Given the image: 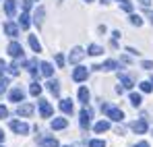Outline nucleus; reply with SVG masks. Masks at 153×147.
<instances>
[{"label":"nucleus","mask_w":153,"mask_h":147,"mask_svg":"<svg viewBox=\"0 0 153 147\" xmlns=\"http://www.w3.org/2000/svg\"><path fill=\"white\" fill-rule=\"evenodd\" d=\"M102 112L110 118V120H116V122H122L124 120V112L112 104H102Z\"/></svg>","instance_id":"1"},{"label":"nucleus","mask_w":153,"mask_h":147,"mask_svg":"<svg viewBox=\"0 0 153 147\" xmlns=\"http://www.w3.org/2000/svg\"><path fill=\"white\" fill-rule=\"evenodd\" d=\"M79 124H81V128H89V124H91V110L85 106L83 110H81V114H79Z\"/></svg>","instance_id":"2"},{"label":"nucleus","mask_w":153,"mask_h":147,"mask_svg":"<svg viewBox=\"0 0 153 147\" xmlns=\"http://www.w3.org/2000/svg\"><path fill=\"white\" fill-rule=\"evenodd\" d=\"M6 52H8V56H13V58H23V46H21L19 42H10L8 48H6Z\"/></svg>","instance_id":"3"},{"label":"nucleus","mask_w":153,"mask_h":147,"mask_svg":"<svg viewBox=\"0 0 153 147\" xmlns=\"http://www.w3.org/2000/svg\"><path fill=\"white\" fill-rule=\"evenodd\" d=\"M37 106H39V114H42V118H50V116H52L54 110H52V106H50L48 99H39Z\"/></svg>","instance_id":"4"},{"label":"nucleus","mask_w":153,"mask_h":147,"mask_svg":"<svg viewBox=\"0 0 153 147\" xmlns=\"http://www.w3.org/2000/svg\"><path fill=\"white\" fill-rule=\"evenodd\" d=\"M83 56H85V50L76 46V48H73V50H71V54H68V62H71V64H76V62L83 60Z\"/></svg>","instance_id":"5"},{"label":"nucleus","mask_w":153,"mask_h":147,"mask_svg":"<svg viewBox=\"0 0 153 147\" xmlns=\"http://www.w3.org/2000/svg\"><path fill=\"white\" fill-rule=\"evenodd\" d=\"M87 77H89V71H87V66H76L75 71H73V81H76V83H81V81H87Z\"/></svg>","instance_id":"6"},{"label":"nucleus","mask_w":153,"mask_h":147,"mask_svg":"<svg viewBox=\"0 0 153 147\" xmlns=\"http://www.w3.org/2000/svg\"><path fill=\"white\" fill-rule=\"evenodd\" d=\"M130 128H132L137 135H145V133H147V128H149V124H147L145 118H141V120H134V122L130 124Z\"/></svg>","instance_id":"7"},{"label":"nucleus","mask_w":153,"mask_h":147,"mask_svg":"<svg viewBox=\"0 0 153 147\" xmlns=\"http://www.w3.org/2000/svg\"><path fill=\"white\" fill-rule=\"evenodd\" d=\"M10 128H13L17 135H27V133H29V124L19 122V120H10Z\"/></svg>","instance_id":"8"},{"label":"nucleus","mask_w":153,"mask_h":147,"mask_svg":"<svg viewBox=\"0 0 153 147\" xmlns=\"http://www.w3.org/2000/svg\"><path fill=\"white\" fill-rule=\"evenodd\" d=\"M91 69H95V71H116L118 69V62L116 60H105L103 64H95Z\"/></svg>","instance_id":"9"},{"label":"nucleus","mask_w":153,"mask_h":147,"mask_svg":"<svg viewBox=\"0 0 153 147\" xmlns=\"http://www.w3.org/2000/svg\"><path fill=\"white\" fill-rule=\"evenodd\" d=\"M8 99H10V101H23V99H25V91H23L21 87H15V89H10Z\"/></svg>","instance_id":"10"},{"label":"nucleus","mask_w":153,"mask_h":147,"mask_svg":"<svg viewBox=\"0 0 153 147\" xmlns=\"http://www.w3.org/2000/svg\"><path fill=\"white\" fill-rule=\"evenodd\" d=\"M17 114L23 116V118L31 116V114H33V104H21V106L17 108Z\"/></svg>","instance_id":"11"},{"label":"nucleus","mask_w":153,"mask_h":147,"mask_svg":"<svg viewBox=\"0 0 153 147\" xmlns=\"http://www.w3.org/2000/svg\"><path fill=\"white\" fill-rule=\"evenodd\" d=\"M4 13H6V17H15V13H17V0H4Z\"/></svg>","instance_id":"12"},{"label":"nucleus","mask_w":153,"mask_h":147,"mask_svg":"<svg viewBox=\"0 0 153 147\" xmlns=\"http://www.w3.org/2000/svg\"><path fill=\"white\" fill-rule=\"evenodd\" d=\"M4 33H6V35H10V37H17V35H19V27L8 21V23H4Z\"/></svg>","instance_id":"13"},{"label":"nucleus","mask_w":153,"mask_h":147,"mask_svg":"<svg viewBox=\"0 0 153 147\" xmlns=\"http://www.w3.org/2000/svg\"><path fill=\"white\" fill-rule=\"evenodd\" d=\"M37 145L39 147H58V139H54V137H42Z\"/></svg>","instance_id":"14"},{"label":"nucleus","mask_w":153,"mask_h":147,"mask_svg":"<svg viewBox=\"0 0 153 147\" xmlns=\"http://www.w3.org/2000/svg\"><path fill=\"white\" fill-rule=\"evenodd\" d=\"M48 89H50V93L52 96H60V81H56V79H50L48 81Z\"/></svg>","instance_id":"15"},{"label":"nucleus","mask_w":153,"mask_h":147,"mask_svg":"<svg viewBox=\"0 0 153 147\" xmlns=\"http://www.w3.org/2000/svg\"><path fill=\"white\" fill-rule=\"evenodd\" d=\"M50 126L54 128V131H62V128H66V126H68V120H66V118H54Z\"/></svg>","instance_id":"16"},{"label":"nucleus","mask_w":153,"mask_h":147,"mask_svg":"<svg viewBox=\"0 0 153 147\" xmlns=\"http://www.w3.org/2000/svg\"><path fill=\"white\" fill-rule=\"evenodd\" d=\"M60 110H62L64 114H73L75 106H73V101H71V99H60Z\"/></svg>","instance_id":"17"},{"label":"nucleus","mask_w":153,"mask_h":147,"mask_svg":"<svg viewBox=\"0 0 153 147\" xmlns=\"http://www.w3.org/2000/svg\"><path fill=\"white\" fill-rule=\"evenodd\" d=\"M39 73L44 75V77H52L54 75V69H52L50 62H39Z\"/></svg>","instance_id":"18"},{"label":"nucleus","mask_w":153,"mask_h":147,"mask_svg":"<svg viewBox=\"0 0 153 147\" xmlns=\"http://www.w3.org/2000/svg\"><path fill=\"white\" fill-rule=\"evenodd\" d=\"M44 15H46V8L37 6V10H35V25L37 27H42V23H44Z\"/></svg>","instance_id":"19"},{"label":"nucleus","mask_w":153,"mask_h":147,"mask_svg":"<svg viewBox=\"0 0 153 147\" xmlns=\"http://www.w3.org/2000/svg\"><path fill=\"white\" fill-rule=\"evenodd\" d=\"M120 85H122L124 89H132V87H134V83H132V79H130L128 75H120Z\"/></svg>","instance_id":"20"},{"label":"nucleus","mask_w":153,"mask_h":147,"mask_svg":"<svg viewBox=\"0 0 153 147\" xmlns=\"http://www.w3.org/2000/svg\"><path fill=\"white\" fill-rule=\"evenodd\" d=\"M87 54H89V56H100V54H103V48L97 46V44H91V46L87 48Z\"/></svg>","instance_id":"21"},{"label":"nucleus","mask_w":153,"mask_h":147,"mask_svg":"<svg viewBox=\"0 0 153 147\" xmlns=\"http://www.w3.org/2000/svg\"><path fill=\"white\" fill-rule=\"evenodd\" d=\"M29 46H31L33 52H37V54L42 52V44L37 42V37H35V35H29Z\"/></svg>","instance_id":"22"},{"label":"nucleus","mask_w":153,"mask_h":147,"mask_svg":"<svg viewBox=\"0 0 153 147\" xmlns=\"http://www.w3.org/2000/svg\"><path fill=\"white\" fill-rule=\"evenodd\" d=\"M27 71L31 75H37V58H31V60H27Z\"/></svg>","instance_id":"23"},{"label":"nucleus","mask_w":153,"mask_h":147,"mask_svg":"<svg viewBox=\"0 0 153 147\" xmlns=\"http://www.w3.org/2000/svg\"><path fill=\"white\" fill-rule=\"evenodd\" d=\"M93 128H95V133H105V131H110V122L108 120H100Z\"/></svg>","instance_id":"24"},{"label":"nucleus","mask_w":153,"mask_h":147,"mask_svg":"<svg viewBox=\"0 0 153 147\" xmlns=\"http://www.w3.org/2000/svg\"><path fill=\"white\" fill-rule=\"evenodd\" d=\"M79 99L87 106V101H89V89H87V87H81V89H79Z\"/></svg>","instance_id":"25"},{"label":"nucleus","mask_w":153,"mask_h":147,"mask_svg":"<svg viewBox=\"0 0 153 147\" xmlns=\"http://www.w3.org/2000/svg\"><path fill=\"white\" fill-rule=\"evenodd\" d=\"M139 87H141V91H143V93L153 91V83H151V81H141V83H139Z\"/></svg>","instance_id":"26"},{"label":"nucleus","mask_w":153,"mask_h":147,"mask_svg":"<svg viewBox=\"0 0 153 147\" xmlns=\"http://www.w3.org/2000/svg\"><path fill=\"white\" fill-rule=\"evenodd\" d=\"M130 104H132L134 108H139V106L143 104V98H141V93H130Z\"/></svg>","instance_id":"27"},{"label":"nucleus","mask_w":153,"mask_h":147,"mask_svg":"<svg viewBox=\"0 0 153 147\" xmlns=\"http://www.w3.org/2000/svg\"><path fill=\"white\" fill-rule=\"evenodd\" d=\"M19 25H21V29H29L31 21H29V15H27V13H23V15H21V19H19Z\"/></svg>","instance_id":"28"},{"label":"nucleus","mask_w":153,"mask_h":147,"mask_svg":"<svg viewBox=\"0 0 153 147\" xmlns=\"http://www.w3.org/2000/svg\"><path fill=\"white\" fill-rule=\"evenodd\" d=\"M29 93L37 98V96L42 93V85H39V83H31V87H29Z\"/></svg>","instance_id":"29"},{"label":"nucleus","mask_w":153,"mask_h":147,"mask_svg":"<svg viewBox=\"0 0 153 147\" xmlns=\"http://www.w3.org/2000/svg\"><path fill=\"white\" fill-rule=\"evenodd\" d=\"M118 2H120L122 10H126V13H132V2H130V0H118Z\"/></svg>","instance_id":"30"},{"label":"nucleus","mask_w":153,"mask_h":147,"mask_svg":"<svg viewBox=\"0 0 153 147\" xmlns=\"http://www.w3.org/2000/svg\"><path fill=\"white\" fill-rule=\"evenodd\" d=\"M130 25H137V27H141V25H143V19H141L139 15H130Z\"/></svg>","instance_id":"31"},{"label":"nucleus","mask_w":153,"mask_h":147,"mask_svg":"<svg viewBox=\"0 0 153 147\" xmlns=\"http://www.w3.org/2000/svg\"><path fill=\"white\" fill-rule=\"evenodd\" d=\"M6 87H8V79L6 77H0V96L6 91Z\"/></svg>","instance_id":"32"},{"label":"nucleus","mask_w":153,"mask_h":147,"mask_svg":"<svg viewBox=\"0 0 153 147\" xmlns=\"http://www.w3.org/2000/svg\"><path fill=\"white\" fill-rule=\"evenodd\" d=\"M89 147H105V141H100V139H93V141H89Z\"/></svg>","instance_id":"33"},{"label":"nucleus","mask_w":153,"mask_h":147,"mask_svg":"<svg viewBox=\"0 0 153 147\" xmlns=\"http://www.w3.org/2000/svg\"><path fill=\"white\" fill-rule=\"evenodd\" d=\"M8 75H13V77H15V75H19V64H17V62L8 66Z\"/></svg>","instance_id":"34"},{"label":"nucleus","mask_w":153,"mask_h":147,"mask_svg":"<svg viewBox=\"0 0 153 147\" xmlns=\"http://www.w3.org/2000/svg\"><path fill=\"white\" fill-rule=\"evenodd\" d=\"M141 66H143L145 71H153V62H151V60H143V62H141Z\"/></svg>","instance_id":"35"},{"label":"nucleus","mask_w":153,"mask_h":147,"mask_svg":"<svg viewBox=\"0 0 153 147\" xmlns=\"http://www.w3.org/2000/svg\"><path fill=\"white\" fill-rule=\"evenodd\" d=\"M31 4H33V0H21V6H23V10H29V8H31Z\"/></svg>","instance_id":"36"},{"label":"nucleus","mask_w":153,"mask_h":147,"mask_svg":"<svg viewBox=\"0 0 153 147\" xmlns=\"http://www.w3.org/2000/svg\"><path fill=\"white\" fill-rule=\"evenodd\" d=\"M64 62H66V60H64V56H62V54H56V64H58L60 69L64 66Z\"/></svg>","instance_id":"37"},{"label":"nucleus","mask_w":153,"mask_h":147,"mask_svg":"<svg viewBox=\"0 0 153 147\" xmlns=\"http://www.w3.org/2000/svg\"><path fill=\"white\" fill-rule=\"evenodd\" d=\"M6 116H8V110H6L4 106H0V120H4Z\"/></svg>","instance_id":"38"},{"label":"nucleus","mask_w":153,"mask_h":147,"mask_svg":"<svg viewBox=\"0 0 153 147\" xmlns=\"http://www.w3.org/2000/svg\"><path fill=\"white\" fill-rule=\"evenodd\" d=\"M6 69H8V66H6V64H4V60H2V58H0V73H4V71H6Z\"/></svg>","instance_id":"39"},{"label":"nucleus","mask_w":153,"mask_h":147,"mask_svg":"<svg viewBox=\"0 0 153 147\" xmlns=\"http://www.w3.org/2000/svg\"><path fill=\"white\" fill-rule=\"evenodd\" d=\"M134 147H149V143H147V141H141V143H137Z\"/></svg>","instance_id":"40"},{"label":"nucleus","mask_w":153,"mask_h":147,"mask_svg":"<svg viewBox=\"0 0 153 147\" xmlns=\"http://www.w3.org/2000/svg\"><path fill=\"white\" fill-rule=\"evenodd\" d=\"M139 2H141V4H143V6H149V4H151L153 0H139Z\"/></svg>","instance_id":"41"},{"label":"nucleus","mask_w":153,"mask_h":147,"mask_svg":"<svg viewBox=\"0 0 153 147\" xmlns=\"http://www.w3.org/2000/svg\"><path fill=\"white\" fill-rule=\"evenodd\" d=\"M2 141H4V131L0 128V143H2Z\"/></svg>","instance_id":"42"},{"label":"nucleus","mask_w":153,"mask_h":147,"mask_svg":"<svg viewBox=\"0 0 153 147\" xmlns=\"http://www.w3.org/2000/svg\"><path fill=\"white\" fill-rule=\"evenodd\" d=\"M85 2H93V0H85Z\"/></svg>","instance_id":"43"},{"label":"nucleus","mask_w":153,"mask_h":147,"mask_svg":"<svg viewBox=\"0 0 153 147\" xmlns=\"http://www.w3.org/2000/svg\"><path fill=\"white\" fill-rule=\"evenodd\" d=\"M151 23H153V17H151Z\"/></svg>","instance_id":"44"},{"label":"nucleus","mask_w":153,"mask_h":147,"mask_svg":"<svg viewBox=\"0 0 153 147\" xmlns=\"http://www.w3.org/2000/svg\"><path fill=\"white\" fill-rule=\"evenodd\" d=\"M58 2H62V0H58Z\"/></svg>","instance_id":"45"},{"label":"nucleus","mask_w":153,"mask_h":147,"mask_svg":"<svg viewBox=\"0 0 153 147\" xmlns=\"http://www.w3.org/2000/svg\"><path fill=\"white\" fill-rule=\"evenodd\" d=\"M151 83H153V79H151Z\"/></svg>","instance_id":"46"}]
</instances>
